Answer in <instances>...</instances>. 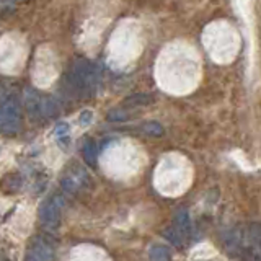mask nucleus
Here are the masks:
<instances>
[{
  "label": "nucleus",
  "mask_w": 261,
  "mask_h": 261,
  "mask_svg": "<svg viewBox=\"0 0 261 261\" xmlns=\"http://www.w3.org/2000/svg\"><path fill=\"white\" fill-rule=\"evenodd\" d=\"M23 100H24V108H27V113L33 119L43 118V96H41L35 88L24 90Z\"/></svg>",
  "instance_id": "obj_6"
},
{
  "label": "nucleus",
  "mask_w": 261,
  "mask_h": 261,
  "mask_svg": "<svg viewBox=\"0 0 261 261\" xmlns=\"http://www.w3.org/2000/svg\"><path fill=\"white\" fill-rule=\"evenodd\" d=\"M87 173L82 168H73L61 178V188L69 194H75L87 183Z\"/></svg>",
  "instance_id": "obj_5"
},
{
  "label": "nucleus",
  "mask_w": 261,
  "mask_h": 261,
  "mask_svg": "<svg viewBox=\"0 0 261 261\" xmlns=\"http://www.w3.org/2000/svg\"><path fill=\"white\" fill-rule=\"evenodd\" d=\"M21 126V105L15 95L2 96V110H0V127L7 136H13L20 130Z\"/></svg>",
  "instance_id": "obj_2"
},
{
  "label": "nucleus",
  "mask_w": 261,
  "mask_h": 261,
  "mask_svg": "<svg viewBox=\"0 0 261 261\" xmlns=\"http://www.w3.org/2000/svg\"><path fill=\"white\" fill-rule=\"evenodd\" d=\"M162 237L168 240V243L175 245L178 248H181L185 245V233L181 230H178L176 227H165L162 230Z\"/></svg>",
  "instance_id": "obj_8"
},
{
  "label": "nucleus",
  "mask_w": 261,
  "mask_h": 261,
  "mask_svg": "<svg viewBox=\"0 0 261 261\" xmlns=\"http://www.w3.org/2000/svg\"><path fill=\"white\" fill-rule=\"evenodd\" d=\"M56 136H57V139H59V142L62 141V139L69 142V124H65V122H64V124L57 126L56 127Z\"/></svg>",
  "instance_id": "obj_15"
},
{
  "label": "nucleus",
  "mask_w": 261,
  "mask_h": 261,
  "mask_svg": "<svg viewBox=\"0 0 261 261\" xmlns=\"http://www.w3.org/2000/svg\"><path fill=\"white\" fill-rule=\"evenodd\" d=\"M153 101H155V96L150 93H134L122 101V106H126V108H136V106H145Z\"/></svg>",
  "instance_id": "obj_7"
},
{
  "label": "nucleus",
  "mask_w": 261,
  "mask_h": 261,
  "mask_svg": "<svg viewBox=\"0 0 261 261\" xmlns=\"http://www.w3.org/2000/svg\"><path fill=\"white\" fill-rule=\"evenodd\" d=\"M59 114V105L53 96H43V118H56Z\"/></svg>",
  "instance_id": "obj_12"
},
{
  "label": "nucleus",
  "mask_w": 261,
  "mask_h": 261,
  "mask_svg": "<svg viewBox=\"0 0 261 261\" xmlns=\"http://www.w3.org/2000/svg\"><path fill=\"white\" fill-rule=\"evenodd\" d=\"M126 119H127V113L122 108H114L108 113V121L121 122V121H126Z\"/></svg>",
  "instance_id": "obj_14"
},
{
  "label": "nucleus",
  "mask_w": 261,
  "mask_h": 261,
  "mask_svg": "<svg viewBox=\"0 0 261 261\" xmlns=\"http://www.w3.org/2000/svg\"><path fill=\"white\" fill-rule=\"evenodd\" d=\"M54 255H56V251L51 242L43 239V237H38V239L31 243L27 261H53Z\"/></svg>",
  "instance_id": "obj_4"
},
{
  "label": "nucleus",
  "mask_w": 261,
  "mask_h": 261,
  "mask_svg": "<svg viewBox=\"0 0 261 261\" xmlns=\"http://www.w3.org/2000/svg\"><path fill=\"white\" fill-rule=\"evenodd\" d=\"M16 5H18V0H2V4H0V8H2V13L7 15V13H12Z\"/></svg>",
  "instance_id": "obj_16"
},
{
  "label": "nucleus",
  "mask_w": 261,
  "mask_h": 261,
  "mask_svg": "<svg viewBox=\"0 0 261 261\" xmlns=\"http://www.w3.org/2000/svg\"><path fill=\"white\" fill-rule=\"evenodd\" d=\"M175 227L178 230H181L185 235L190 233L191 230V222H190V214H188V211L185 207L178 209L175 212Z\"/></svg>",
  "instance_id": "obj_9"
},
{
  "label": "nucleus",
  "mask_w": 261,
  "mask_h": 261,
  "mask_svg": "<svg viewBox=\"0 0 261 261\" xmlns=\"http://www.w3.org/2000/svg\"><path fill=\"white\" fill-rule=\"evenodd\" d=\"M139 130H141L142 134L150 136V137H160V136H163V127H162L160 122H157V121H147V122H144V124H141V127H139Z\"/></svg>",
  "instance_id": "obj_13"
},
{
  "label": "nucleus",
  "mask_w": 261,
  "mask_h": 261,
  "mask_svg": "<svg viewBox=\"0 0 261 261\" xmlns=\"http://www.w3.org/2000/svg\"><path fill=\"white\" fill-rule=\"evenodd\" d=\"M62 199L59 196L54 198H47L46 201L41 202L39 206V220L43 227L47 230H54V228L61 224V209H62Z\"/></svg>",
  "instance_id": "obj_3"
},
{
  "label": "nucleus",
  "mask_w": 261,
  "mask_h": 261,
  "mask_svg": "<svg viewBox=\"0 0 261 261\" xmlns=\"http://www.w3.org/2000/svg\"><path fill=\"white\" fill-rule=\"evenodd\" d=\"M149 261H171V251L163 245H152L149 248Z\"/></svg>",
  "instance_id": "obj_10"
},
{
  "label": "nucleus",
  "mask_w": 261,
  "mask_h": 261,
  "mask_svg": "<svg viewBox=\"0 0 261 261\" xmlns=\"http://www.w3.org/2000/svg\"><path fill=\"white\" fill-rule=\"evenodd\" d=\"M67 84L72 87L75 93H80L84 96H92L98 85V70L90 61L80 59L75 62L72 72L69 73Z\"/></svg>",
  "instance_id": "obj_1"
},
{
  "label": "nucleus",
  "mask_w": 261,
  "mask_h": 261,
  "mask_svg": "<svg viewBox=\"0 0 261 261\" xmlns=\"http://www.w3.org/2000/svg\"><path fill=\"white\" fill-rule=\"evenodd\" d=\"M82 152H84V159H85V162L88 163V165L95 167L96 160H98V147H96L95 141H92V139H87Z\"/></svg>",
  "instance_id": "obj_11"
},
{
  "label": "nucleus",
  "mask_w": 261,
  "mask_h": 261,
  "mask_svg": "<svg viewBox=\"0 0 261 261\" xmlns=\"http://www.w3.org/2000/svg\"><path fill=\"white\" fill-rule=\"evenodd\" d=\"M92 119H93L92 111H84V113L80 114V124L82 126H88L90 122H92Z\"/></svg>",
  "instance_id": "obj_17"
}]
</instances>
